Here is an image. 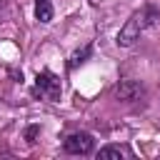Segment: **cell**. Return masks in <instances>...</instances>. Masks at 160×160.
Listing matches in <instances>:
<instances>
[{
  "instance_id": "cell-9",
  "label": "cell",
  "mask_w": 160,
  "mask_h": 160,
  "mask_svg": "<svg viewBox=\"0 0 160 160\" xmlns=\"http://www.w3.org/2000/svg\"><path fill=\"white\" fill-rule=\"evenodd\" d=\"M2 2H5V0H0V8H2Z\"/></svg>"
},
{
  "instance_id": "cell-3",
  "label": "cell",
  "mask_w": 160,
  "mask_h": 160,
  "mask_svg": "<svg viewBox=\"0 0 160 160\" xmlns=\"http://www.w3.org/2000/svg\"><path fill=\"white\" fill-rule=\"evenodd\" d=\"M62 148H65V152H70V155H90V152L95 150V138H92L90 132H85V130L70 132V135L62 140Z\"/></svg>"
},
{
  "instance_id": "cell-4",
  "label": "cell",
  "mask_w": 160,
  "mask_h": 160,
  "mask_svg": "<svg viewBox=\"0 0 160 160\" xmlns=\"http://www.w3.org/2000/svg\"><path fill=\"white\" fill-rule=\"evenodd\" d=\"M112 92H115V98L122 100V102H135V100H140V98L145 95V88H142L138 80H122V82L115 85Z\"/></svg>"
},
{
  "instance_id": "cell-2",
  "label": "cell",
  "mask_w": 160,
  "mask_h": 160,
  "mask_svg": "<svg viewBox=\"0 0 160 160\" xmlns=\"http://www.w3.org/2000/svg\"><path fill=\"white\" fill-rule=\"evenodd\" d=\"M32 98H40V100H48V102H58L60 95H62V85H60V78L52 72V70H40L35 75V85H32Z\"/></svg>"
},
{
  "instance_id": "cell-6",
  "label": "cell",
  "mask_w": 160,
  "mask_h": 160,
  "mask_svg": "<svg viewBox=\"0 0 160 160\" xmlns=\"http://www.w3.org/2000/svg\"><path fill=\"white\" fill-rule=\"evenodd\" d=\"M92 55V42H88V45H82V48H78L72 55H70V60H68V70H75V68H80L82 62H88V58Z\"/></svg>"
},
{
  "instance_id": "cell-5",
  "label": "cell",
  "mask_w": 160,
  "mask_h": 160,
  "mask_svg": "<svg viewBox=\"0 0 160 160\" xmlns=\"http://www.w3.org/2000/svg\"><path fill=\"white\" fill-rule=\"evenodd\" d=\"M52 15H55V10H52L50 0H35V20L38 22L48 25V22H52Z\"/></svg>"
},
{
  "instance_id": "cell-1",
  "label": "cell",
  "mask_w": 160,
  "mask_h": 160,
  "mask_svg": "<svg viewBox=\"0 0 160 160\" xmlns=\"http://www.w3.org/2000/svg\"><path fill=\"white\" fill-rule=\"evenodd\" d=\"M158 20H160V10H158L152 2L142 5L140 10H135V12L125 20V25L120 28L115 42H118L120 48H130V45H135V42L140 40V35H142L148 28H152Z\"/></svg>"
},
{
  "instance_id": "cell-8",
  "label": "cell",
  "mask_w": 160,
  "mask_h": 160,
  "mask_svg": "<svg viewBox=\"0 0 160 160\" xmlns=\"http://www.w3.org/2000/svg\"><path fill=\"white\" fill-rule=\"evenodd\" d=\"M38 132H40V125H30V128L25 130V140H28V142H35Z\"/></svg>"
},
{
  "instance_id": "cell-7",
  "label": "cell",
  "mask_w": 160,
  "mask_h": 160,
  "mask_svg": "<svg viewBox=\"0 0 160 160\" xmlns=\"http://www.w3.org/2000/svg\"><path fill=\"white\" fill-rule=\"evenodd\" d=\"M98 158H105V160H110V158H130V150L125 148V145H105V148H100V152H98Z\"/></svg>"
}]
</instances>
